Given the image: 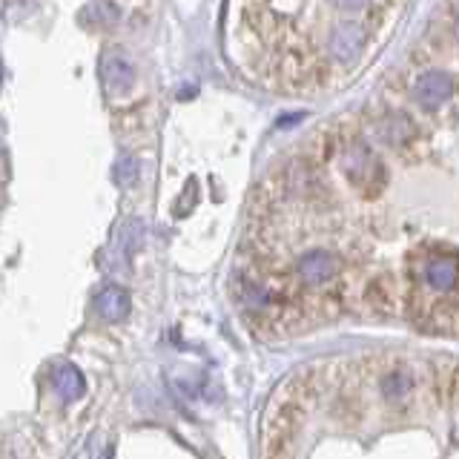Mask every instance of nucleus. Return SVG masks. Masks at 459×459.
Masks as SVG:
<instances>
[{
    "instance_id": "obj_1",
    "label": "nucleus",
    "mask_w": 459,
    "mask_h": 459,
    "mask_svg": "<svg viewBox=\"0 0 459 459\" xmlns=\"http://www.w3.org/2000/svg\"><path fill=\"white\" fill-rule=\"evenodd\" d=\"M296 276L307 290H322L339 276V258L327 250H307L305 255H299Z\"/></svg>"
},
{
    "instance_id": "obj_2",
    "label": "nucleus",
    "mask_w": 459,
    "mask_h": 459,
    "mask_svg": "<svg viewBox=\"0 0 459 459\" xmlns=\"http://www.w3.org/2000/svg\"><path fill=\"white\" fill-rule=\"evenodd\" d=\"M100 81H104L107 95L121 98L135 86V66L126 61V55L115 49L104 55V61H100Z\"/></svg>"
},
{
    "instance_id": "obj_3",
    "label": "nucleus",
    "mask_w": 459,
    "mask_h": 459,
    "mask_svg": "<svg viewBox=\"0 0 459 459\" xmlns=\"http://www.w3.org/2000/svg\"><path fill=\"white\" fill-rule=\"evenodd\" d=\"M451 95H454V78L448 72L430 69L413 83V98L422 109H439Z\"/></svg>"
},
{
    "instance_id": "obj_4",
    "label": "nucleus",
    "mask_w": 459,
    "mask_h": 459,
    "mask_svg": "<svg viewBox=\"0 0 459 459\" xmlns=\"http://www.w3.org/2000/svg\"><path fill=\"white\" fill-rule=\"evenodd\" d=\"M344 176H348L351 184H356L359 190H370L373 186V176L382 178V167L373 158V152L365 147V143H353V147L344 152Z\"/></svg>"
},
{
    "instance_id": "obj_5",
    "label": "nucleus",
    "mask_w": 459,
    "mask_h": 459,
    "mask_svg": "<svg viewBox=\"0 0 459 459\" xmlns=\"http://www.w3.org/2000/svg\"><path fill=\"white\" fill-rule=\"evenodd\" d=\"M422 279L434 293L454 296V290H456V255L454 253L430 255L422 264Z\"/></svg>"
},
{
    "instance_id": "obj_6",
    "label": "nucleus",
    "mask_w": 459,
    "mask_h": 459,
    "mask_svg": "<svg viewBox=\"0 0 459 459\" xmlns=\"http://www.w3.org/2000/svg\"><path fill=\"white\" fill-rule=\"evenodd\" d=\"M129 307H133L129 293L124 290V287H118V284H109V287H104V290L95 296V310H98L100 319H107V322L124 319V316L129 313Z\"/></svg>"
},
{
    "instance_id": "obj_7",
    "label": "nucleus",
    "mask_w": 459,
    "mask_h": 459,
    "mask_svg": "<svg viewBox=\"0 0 459 459\" xmlns=\"http://www.w3.org/2000/svg\"><path fill=\"white\" fill-rule=\"evenodd\" d=\"M52 385H55L57 396H61L64 402H72V399H78L83 394V377H81V370L72 368V365L57 368Z\"/></svg>"
},
{
    "instance_id": "obj_8",
    "label": "nucleus",
    "mask_w": 459,
    "mask_h": 459,
    "mask_svg": "<svg viewBox=\"0 0 459 459\" xmlns=\"http://www.w3.org/2000/svg\"><path fill=\"white\" fill-rule=\"evenodd\" d=\"M112 178L118 186H129L135 178H138V164H135V158H121L118 164H115L112 169Z\"/></svg>"
},
{
    "instance_id": "obj_9",
    "label": "nucleus",
    "mask_w": 459,
    "mask_h": 459,
    "mask_svg": "<svg viewBox=\"0 0 459 459\" xmlns=\"http://www.w3.org/2000/svg\"><path fill=\"white\" fill-rule=\"evenodd\" d=\"M411 391V379L402 377V373H391V377L385 379V396L387 399H399Z\"/></svg>"
},
{
    "instance_id": "obj_10",
    "label": "nucleus",
    "mask_w": 459,
    "mask_h": 459,
    "mask_svg": "<svg viewBox=\"0 0 459 459\" xmlns=\"http://www.w3.org/2000/svg\"><path fill=\"white\" fill-rule=\"evenodd\" d=\"M86 14H92L95 23H100V26H109L115 18H118V12H115V6H112V4H104V0H100V4H92L90 9H86Z\"/></svg>"
},
{
    "instance_id": "obj_11",
    "label": "nucleus",
    "mask_w": 459,
    "mask_h": 459,
    "mask_svg": "<svg viewBox=\"0 0 459 459\" xmlns=\"http://www.w3.org/2000/svg\"><path fill=\"white\" fill-rule=\"evenodd\" d=\"M104 459H112V451H107V454H104Z\"/></svg>"
}]
</instances>
